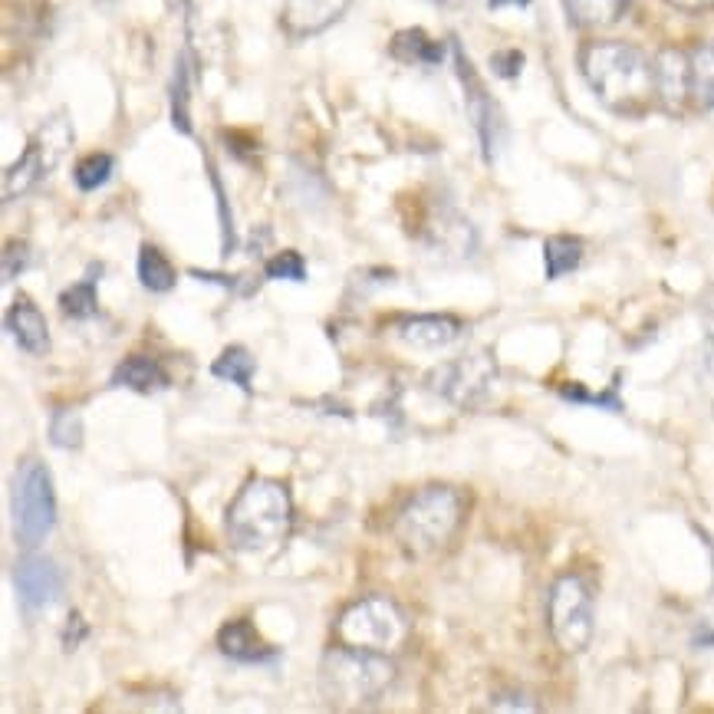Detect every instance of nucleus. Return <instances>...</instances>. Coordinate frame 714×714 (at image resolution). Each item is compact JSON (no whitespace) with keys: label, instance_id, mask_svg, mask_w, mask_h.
Returning <instances> with one entry per match:
<instances>
[{"label":"nucleus","instance_id":"obj_36","mask_svg":"<svg viewBox=\"0 0 714 714\" xmlns=\"http://www.w3.org/2000/svg\"><path fill=\"white\" fill-rule=\"evenodd\" d=\"M432 4H438V7H458V4H464V0H432Z\"/></svg>","mask_w":714,"mask_h":714},{"label":"nucleus","instance_id":"obj_35","mask_svg":"<svg viewBox=\"0 0 714 714\" xmlns=\"http://www.w3.org/2000/svg\"><path fill=\"white\" fill-rule=\"evenodd\" d=\"M491 10H501V7H530V0H487Z\"/></svg>","mask_w":714,"mask_h":714},{"label":"nucleus","instance_id":"obj_28","mask_svg":"<svg viewBox=\"0 0 714 714\" xmlns=\"http://www.w3.org/2000/svg\"><path fill=\"white\" fill-rule=\"evenodd\" d=\"M188 96H191V76H188V63L178 60L175 76H172V122L178 132L191 135V119H188Z\"/></svg>","mask_w":714,"mask_h":714},{"label":"nucleus","instance_id":"obj_33","mask_svg":"<svg viewBox=\"0 0 714 714\" xmlns=\"http://www.w3.org/2000/svg\"><path fill=\"white\" fill-rule=\"evenodd\" d=\"M86 636H89L86 619L79 616V612H70V622H66V632H63V649H66V652L79 649V642H83Z\"/></svg>","mask_w":714,"mask_h":714},{"label":"nucleus","instance_id":"obj_17","mask_svg":"<svg viewBox=\"0 0 714 714\" xmlns=\"http://www.w3.org/2000/svg\"><path fill=\"white\" fill-rule=\"evenodd\" d=\"M218 649L234 662H270L274 659V649L260 639V632L254 629L251 619H234L218 632Z\"/></svg>","mask_w":714,"mask_h":714},{"label":"nucleus","instance_id":"obj_19","mask_svg":"<svg viewBox=\"0 0 714 714\" xmlns=\"http://www.w3.org/2000/svg\"><path fill=\"white\" fill-rule=\"evenodd\" d=\"M563 4L573 27L599 30V27L616 24V20L626 14L629 0H563Z\"/></svg>","mask_w":714,"mask_h":714},{"label":"nucleus","instance_id":"obj_5","mask_svg":"<svg viewBox=\"0 0 714 714\" xmlns=\"http://www.w3.org/2000/svg\"><path fill=\"white\" fill-rule=\"evenodd\" d=\"M336 639L362 652H399L408 639V616L385 596H366L336 619Z\"/></svg>","mask_w":714,"mask_h":714},{"label":"nucleus","instance_id":"obj_4","mask_svg":"<svg viewBox=\"0 0 714 714\" xmlns=\"http://www.w3.org/2000/svg\"><path fill=\"white\" fill-rule=\"evenodd\" d=\"M395 682V665L382 652H362L339 645L323 655L320 691L333 708H362L385 695Z\"/></svg>","mask_w":714,"mask_h":714},{"label":"nucleus","instance_id":"obj_21","mask_svg":"<svg viewBox=\"0 0 714 714\" xmlns=\"http://www.w3.org/2000/svg\"><path fill=\"white\" fill-rule=\"evenodd\" d=\"M211 372L218 379H228V382H234L237 389H241L244 395H251L254 392V372H257V362H254V356L247 353L244 346H228L224 349V353L214 359V366H211Z\"/></svg>","mask_w":714,"mask_h":714},{"label":"nucleus","instance_id":"obj_15","mask_svg":"<svg viewBox=\"0 0 714 714\" xmlns=\"http://www.w3.org/2000/svg\"><path fill=\"white\" fill-rule=\"evenodd\" d=\"M7 333L14 336V343L24 349L27 356H43L50 349L47 320H43L40 306L30 297H24V293H20L7 310Z\"/></svg>","mask_w":714,"mask_h":714},{"label":"nucleus","instance_id":"obj_6","mask_svg":"<svg viewBox=\"0 0 714 714\" xmlns=\"http://www.w3.org/2000/svg\"><path fill=\"white\" fill-rule=\"evenodd\" d=\"M56 527L53 474L43 461H24L14 478V534L20 547H40Z\"/></svg>","mask_w":714,"mask_h":714},{"label":"nucleus","instance_id":"obj_14","mask_svg":"<svg viewBox=\"0 0 714 714\" xmlns=\"http://www.w3.org/2000/svg\"><path fill=\"white\" fill-rule=\"evenodd\" d=\"M461 320L451 313H422V316H405L395 323V336L415 349H441L451 346L461 336Z\"/></svg>","mask_w":714,"mask_h":714},{"label":"nucleus","instance_id":"obj_34","mask_svg":"<svg viewBox=\"0 0 714 714\" xmlns=\"http://www.w3.org/2000/svg\"><path fill=\"white\" fill-rule=\"evenodd\" d=\"M668 4L678 7V10H691V14H695V10H708V7H714V0H668Z\"/></svg>","mask_w":714,"mask_h":714},{"label":"nucleus","instance_id":"obj_18","mask_svg":"<svg viewBox=\"0 0 714 714\" xmlns=\"http://www.w3.org/2000/svg\"><path fill=\"white\" fill-rule=\"evenodd\" d=\"M112 385H122V389H132V392H142V395H152V392H162L172 385L168 379L165 366L152 356H129L122 359L116 372H112Z\"/></svg>","mask_w":714,"mask_h":714},{"label":"nucleus","instance_id":"obj_8","mask_svg":"<svg viewBox=\"0 0 714 714\" xmlns=\"http://www.w3.org/2000/svg\"><path fill=\"white\" fill-rule=\"evenodd\" d=\"M547 626L563 652H586L593 642V589L583 576H560L547 596Z\"/></svg>","mask_w":714,"mask_h":714},{"label":"nucleus","instance_id":"obj_7","mask_svg":"<svg viewBox=\"0 0 714 714\" xmlns=\"http://www.w3.org/2000/svg\"><path fill=\"white\" fill-rule=\"evenodd\" d=\"M70 145H73V122L66 112H56V116H50L37 132H33L24 155L7 168L4 201L27 195V191L37 188L43 178H50V172L60 165V158L66 155Z\"/></svg>","mask_w":714,"mask_h":714},{"label":"nucleus","instance_id":"obj_11","mask_svg":"<svg viewBox=\"0 0 714 714\" xmlns=\"http://www.w3.org/2000/svg\"><path fill=\"white\" fill-rule=\"evenodd\" d=\"M14 589L27 612H47L63 596V573L50 557H24L14 566Z\"/></svg>","mask_w":714,"mask_h":714},{"label":"nucleus","instance_id":"obj_2","mask_svg":"<svg viewBox=\"0 0 714 714\" xmlns=\"http://www.w3.org/2000/svg\"><path fill=\"white\" fill-rule=\"evenodd\" d=\"M293 527V504L287 487L270 478L247 481L224 514L228 540L244 553H267L287 540Z\"/></svg>","mask_w":714,"mask_h":714},{"label":"nucleus","instance_id":"obj_12","mask_svg":"<svg viewBox=\"0 0 714 714\" xmlns=\"http://www.w3.org/2000/svg\"><path fill=\"white\" fill-rule=\"evenodd\" d=\"M349 4H353V0H283L280 27L297 40L313 37V33H323L326 27H333L336 20L346 14Z\"/></svg>","mask_w":714,"mask_h":714},{"label":"nucleus","instance_id":"obj_3","mask_svg":"<svg viewBox=\"0 0 714 714\" xmlns=\"http://www.w3.org/2000/svg\"><path fill=\"white\" fill-rule=\"evenodd\" d=\"M464 520V497L448 484H428L412 494L395 514L392 534L412 557H428L458 534Z\"/></svg>","mask_w":714,"mask_h":714},{"label":"nucleus","instance_id":"obj_30","mask_svg":"<svg viewBox=\"0 0 714 714\" xmlns=\"http://www.w3.org/2000/svg\"><path fill=\"white\" fill-rule=\"evenodd\" d=\"M30 260H33V254H30V247L24 241H7V247H4V280H14V277L24 274V270L30 267Z\"/></svg>","mask_w":714,"mask_h":714},{"label":"nucleus","instance_id":"obj_25","mask_svg":"<svg viewBox=\"0 0 714 714\" xmlns=\"http://www.w3.org/2000/svg\"><path fill=\"white\" fill-rule=\"evenodd\" d=\"M96 283H99V277L89 274L86 280L73 283L70 290H63V293H60V310H63V316H70V320H89V316H96V313H99Z\"/></svg>","mask_w":714,"mask_h":714},{"label":"nucleus","instance_id":"obj_31","mask_svg":"<svg viewBox=\"0 0 714 714\" xmlns=\"http://www.w3.org/2000/svg\"><path fill=\"white\" fill-rule=\"evenodd\" d=\"M491 70L501 79H517L520 70H524V53L520 50H501L491 56Z\"/></svg>","mask_w":714,"mask_h":714},{"label":"nucleus","instance_id":"obj_1","mask_svg":"<svg viewBox=\"0 0 714 714\" xmlns=\"http://www.w3.org/2000/svg\"><path fill=\"white\" fill-rule=\"evenodd\" d=\"M580 66L599 102L612 112H642L655 96V63L632 43H589Z\"/></svg>","mask_w":714,"mask_h":714},{"label":"nucleus","instance_id":"obj_13","mask_svg":"<svg viewBox=\"0 0 714 714\" xmlns=\"http://www.w3.org/2000/svg\"><path fill=\"white\" fill-rule=\"evenodd\" d=\"M655 99L668 112H682L691 102V60L682 50H662L655 56Z\"/></svg>","mask_w":714,"mask_h":714},{"label":"nucleus","instance_id":"obj_24","mask_svg":"<svg viewBox=\"0 0 714 714\" xmlns=\"http://www.w3.org/2000/svg\"><path fill=\"white\" fill-rule=\"evenodd\" d=\"M139 280H142V287L145 290H152V293H168L175 287V267H172V260H168L158 247L152 244H142V251H139Z\"/></svg>","mask_w":714,"mask_h":714},{"label":"nucleus","instance_id":"obj_32","mask_svg":"<svg viewBox=\"0 0 714 714\" xmlns=\"http://www.w3.org/2000/svg\"><path fill=\"white\" fill-rule=\"evenodd\" d=\"M491 711H537V705L527 701V695H520V691H501V695H494Z\"/></svg>","mask_w":714,"mask_h":714},{"label":"nucleus","instance_id":"obj_22","mask_svg":"<svg viewBox=\"0 0 714 714\" xmlns=\"http://www.w3.org/2000/svg\"><path fill=\"white\" fill-rule=\"evenodd\" d=\"M691 60V102L695 109H714V47H698L688 53Z\"/></svg>","mask_w":714,"mask_h":714},{"label":"nucleus","instance_id":"obj_27","mask_svg":"<svg viewBox=\"0 0 714 714\" xmlns=\"http://www.w3.org/2000/svg\"><path fill=\"white\" fill-rule=\"evenodd\" d=\"M50 445L63 451H76L83 445V418L76 408H56L50 418Z\"/></svg>","mask_w":714,"mask_h":714},{"label":"nucleus","instance_id":"obj_37","mask_svg":"<svg viewBox=\"0 0 714 714\" xmlns=\"http://www.w3.org/2000/svg\"><path fill=\"white\" fill-rule=\"evenodd\" d=\"M102 4H112V0H102Z\"/></svg>","mask_w":714,"mask_h":714},{"label":"nucleus","instance_id":"obj_29","mask_svg":"<svg viewBox=\"0 0 714 714\" xmlns=\"http://www.w3.org/2000/svg\"><path fill=\"white\" fill-rule=\"evenodd\" d=\"M267 280H293V283H303L306 280V264L297 251H280L277 257L267 260L264 267Z\"/></svg>","mask_w":714,"mask_h":714},{"label":"nucleus","instance_id":"obj_26","mask_svg":"<svg viewBox=\"0 0 714 714\" xmlns=\"http://www.w3.org/2000/svg\"><path fill=\"white\" fill-rule=\"evenodd\" d=\"M112 172H116V158L106 152H96V155L79 158L73 168V181L79 191H96L112 178Z\"/></svg>","mask_w":714,"mask_h":714},{"label":"nucleus","instance_id":"obj_16","mask_svg":"<svg viewBox=\"0 0 714 714\" xmlns=\"http://www.w3.org/2000/svg\"><path fill=\"white\" fill-rule=\"evenodd\" d=\"M425 247L438 257H471L474 247H478V237L474 228L458 214H438V218L425 228Z\"/></svg>","mask_w":714,"mask_h":714},{"label":"nucleus","instance_id":"obj_20","mask_svg":"<svg viewBox=\"0 0 714 714\" xmlns=\"http://www.w3.org/2000/svg\"><path fill=\"white\" fill-rule=\"evenodd\" d=\"M392 56H395V60H402V63L438 66L441 60H445V50H441V43H435L425 30L412 27V30L395 33V40H392Z\"/></svg>","mask_w":714,"mask_h":714},{"label":"nucleus","instance_id":"obj_10","mask_svg":"<svg viewBox=\"0 0 714 714\" xmlns=\"http://www.w3.org/2000/svg\"><path fill=\"white\" fill-rule=\"evenodd\" d=\"M451 53H455V66H458V76H461V86H464V102H468V116L474 122V129H478L484 162H494L497 145H501V139H504L501 109H497V102L484 89L481 76L474 73V66H471L468 56H464L458 40H451Z\"/></svg>","mask_w":714,"mask_h":714},{"label":"nucleus","instance_id":"obj_23","mask_svg":"<svg viewBox=\"0 0 714 714\" xmlns=\"http://www.w3.org/2000/svg\"><path fill=\"white\" fill-rule=\"evenodd\" d=\"M583 260V241L580 237H566L557 234L543 244V264H547V280H560L566 277L570 270L580 267Z\"/></svg>","mask_w":714,"mask_h":714},{"label":"nucleus","instance_id":"obj_9","mask_svg":"<svg viewBox=\"0 0 714 714\" xmlns=\"http://www.w3.org/2000/svg\"><path fill=\"white\" fill-rule=\"evenodd\" d=\"M497 382V362L491 353H468L428 372V389L455 408H478L491 399Z\"/></svg>","mask_w":714,"mask_h":714}]
</instances>
